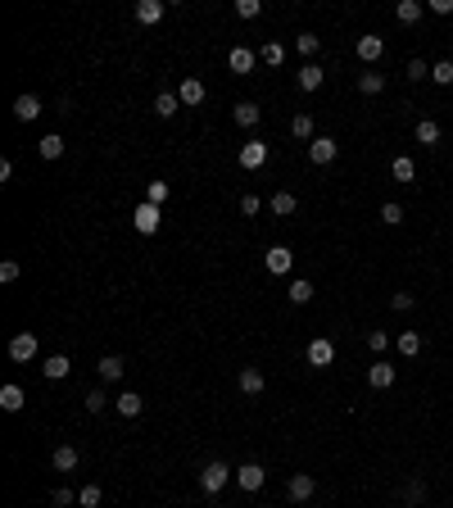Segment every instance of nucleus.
I'll use <instances>...</instances> for the list:
<instances>
[{
  "label": "nucleus",
  "mask_w": 453,
  "mask_h": 508,
  "mask_svg": "<svg viewBox=\"0 0 453 508\" xmlns=\"http://www.w3.org/2000/svg\"><path fill=\"white\" fill-rule=\"evenodd\" d=\"M0 282H18V263H14V259H5V263H0Z\"/></svg>",
  "instance_id": "48"
},
{
  "label": "nucleus",
  "mask_w": 453,
  "mask_h": 508,
  "mask_svg": "<svg viewBox=\"0 0 453 508\" xmlns=\"http://www.w3.org/2000/svg\"><path fill=\"white\" fill-rule=\"evenodd\" d=\"M177 109H181V95H172V91H159V95H154V114H159V118H172Z\"/></svg>",
  "instance_id": "21"
},
{
  "label": "nucleus",
  "mask_w": 453,
  "mask_h": 508,
  "mask_svg": "<svg viewBox=\"0 0 453 508\" xmlns=\"http://www.w3.org/2000/svg\"><path fill=\"white\" fill-rule=\"evenodd\" d=\"M286 490H291V500H295V504H304V500H313L317 481H313V476H308V472H295V476H291V486H286Z\"/></svg>",
  "instance_id": "12"
},
{
  "label": "nucleus",
  "mask_w": 453,
  "mask_h": 508,
  "mask_svg": "<svg viewBox=\"0 0 453 508\" xmlns=\"http://www.w3.org/2000/svg\"><path fill=\"white\" fill-rule=\"evenodd\" d=\"M86 413H104V404H109V395H104V390H86Z\"/></svg>",
  "instance_id": "37"
},
{
  "label": "nucleus",
  "mask_w": 453,
  "mask_h": 508,
  "mask_svg": "<svg viewBox=\"0 0 453 508\" xmlns=\"http://www.w3.org/2000/svg\"><path fill=\"white\" fill-rule=\"evenodd\" d=\"M231 118H236V128H258V118H263V109H258L254 100H240L236 109H231Z\"/></svg>",
  "instance_id": "13"
},
{
  "label": "nucleus",
  "mask_w": 453,
  "mask_h": 508,
  "mask_svg": "<svg viewBox=\"0 0 453 508\" xmlns=\"http://www.w3.org/2000/svg\"><path fill=\"white\" fill-rule=\"evenodd\" d=\"M50 463H55V472H73V467L82 463V454H77V445H60L50 454Z\"/></svg>",
  "instance_id": "15"
},
{
  "label": "nucleus",
  "mask_w": 453,
  "mask_h": 508,
  "mask_svg": "<svg viewBox=\"0 0 453 508\" xmlns=\"http://www.w3.org/2000/svg\"><path fill=\"white\" fill-rule=\"evenodd\" d=\"M263 263H267V273H277V277H286L295 268V254L286 250V245H272V250L263 254Z\"/></svg>",
  "instance_id": "6"
},
{
  "label": "nucleus",
  "mask_w": 453,
  "mask_h": 508,
  "mask_svg": "<svg viewBox=\"0 0 453 508\" xmlns=\"http://www.w3.org/2000/svg\"><path fill=\"white\" fill-rule=\"evenodd\" d=\"M308 300H313V282L295 277V282H291V304H308Z\"/></svg>",
  "instance_id": "33"
},
{
  "label": "nucleus",
  "mask_w": 453,
  "mask_h": 508,
  "mask_svg": "<svg viewBox=\"0 0 453 508\" xmlns=\"http://www.w3.org/2000/svg\"><path fill=\"white\" fill-rule=\"evenodd\" d=\"M358 91L363 95H381L385 91V78H381V73H363V78H358Z\"/></svg>",
  "instance_id": "34"
},
{
  "label": "nucleus",
  "mask_w": 453,
  "mask_h": 508,
  "mask_svg": "<svg viewBox=\"0 0 453 508\" xmlns=\"http://www.w3.org/2000/svg\"><path fill=\"white\" fill-rule=\"evenodd\" d=\"M23 404H27L23 386H14V381H9V386H0V409H5V413H18Z\"/></svg>",
  "instance_id": "16"
},
{
  "label": "nucleus",
  "mask_w": 453,
  "mask_h": 508,
  "mask_svg": "<svg viewBox=\"0 0 453 508\" xmlns=\"http://www.w3.org/2000/svg\"><path fill=\"white\" fill-rule=\"evenodd\" d=\"M291 137L313 141V118H308V114H295V118H291Z\"/></svg>",
  "instance_id": "32"
},
{
  "label": "nucleus",
  "mask_w": 453,
  "mask_h": 508,
  "mask_svg": "<svg viewBox=\"0 0 453 508\" xmlns=\"http://www.w3.org/2000/svg\"><path fill=\"white\" fill-rule=\"evenodd\" d=\"M263 164H267V141H245V150H240V168L254 172Z\"/></svg>",
  "instance_id": "4"
},
{
  "label": "nucleus",
  "mask_w": 453,
  "mask_h": 508,
  "mask_svg": "<svg viewBox=\"0 0 453 508\" xmlns=\"http://www.w3.org/2000/svg\"><path fill=\"white\" fill-rule=\"evenodd\" d=\"M41 372H46V377H50V381H64V377H69V372H73V363L64 359V354H55V359H46V363H41Z\"/></svg>",
  "instance_id": "22"
},
{
  "label": "nucleus",
  "mask_w": 453,
  "mask_h": 508,
  "mask_svg": "<svg viewBox=\"0 0 453 508\" xmlns=\"http://www.w3.org/2000/svg\"><path fill=\"white\" fill-rule=\"evenodd\" d=\"M354 50H358V60L363 64H377L381 60V50H385V41L377 32H368V36H358V46H354Z\"/></svg>",
  "instance_id": "9"
},
{
  "label": "nucleus",
  "mask_w": 453,
  "mask_h": 508,
  "mask_svg": "<svg viewBox=\"0 0 453 508\" xmlns=\"http://www.w3.org/2000/svg\"><path fill=\"white\" fill-rule=\"evenodd\" d=\"M394 377H399V372H394V363H372V368H368L372 390H390V386H394Z\"/></svg>",
  "instance_id": "11"
},
{
  "label": "nucleus",
  "mask_w": 453,
  "mask_h": 508,
  "mask_svg": "<svg viewBox=\"0 0 453 508\" xmlns=\"http://www.w3.org/2000/svg\"><path fill=\"white\" fill-rule=\"evenodd\" d=\"M9 359H14V363L36 359V336H32V331H18V336L9 341Z\"/></svg>",
  "instance_id": "5"
},
{
  "label": "nucleus",
  "mask_w": 453,
  "mask_h": 508,
  "mask_svg": "<svg viewBox=\"0 0 453 508\" xmlns=\"http://www.w3.org/2000/svg\"><path fill=\"white\" fill-rule=\"evenodd\" d=\"M258 209H263V200H258V195H245V200H240V214H245V218H254Z\"/></svg>",
  "instance_id": "47"
},
{
  "label": "nucleus",
  "mask_w": 453,
  "mask_h": 508,
  "mask_svg": "<svg viewBox=\"0 0 453 508\" xmlns=\"http://www.w3.org/2000/svg\"><path fill=\"white\" fill-rule=\"evenodd\" d=\"M421 500H426V486H421V481H408V486H403V504H421Z\"/></svg>",
  "instance_id": "40"
},
{
  "label": "nucleus",
  "mask_w": 453,
  "mask_h": 508,
  "mask_svg": "<svg viewBox=\"0 0 453 508\" xmlns=\"http://www.w3.org/2000/svg\"><path fill=\"white\" fill-rule=\"evenodd\" d=\"M146 200H150V205H163V200H168V181H150V186H146Z\"/></svg>",
  "instance_id": "41"
},
{
  "label": "nucleus",
  "mask_w": 453,
  "mask_h": 508,
  "mask_svg": "<svg viewBox=\"0 0 453 508\" xmlns=\"http://www.w3.org/2000/svg\"><path fill=\"white\" fill-rule=\"evenodd\" d=\"M132 223H137L141 236H154V232H159V205H150V200H146V205H137V218H132Z\"/></svg>",
  "instance_id": "7"
},
{
  "label": "nucleus",
  "mask_w": 453,
  "mask_h": 508,
  "mask_svg": "<svg viewBox=\"0 0 453 508\" xmlns=\"http://www.w3.org/2000/svg\"><path fill=\"white\" fill-rule=\"evenodd\" d=\"M77 504L82 508H100V486H82V490H77Z\"/></svg>",
  "instance_id": "39"
},
{
  "label": "nucleus",
  "mask_w": 453,
  "mask_h": 508,
  "mask_svg": "<svg viewBox=\"0 0 453 508\" xmlns=\"http://www.w3.org/2000/svg\"><path fill=\"white\" fill-rule=\"evenodd\" d=\"M231 476H236V472H231L227 463L209 458V463H204V472H200V490H204V495H218V490H223V486L231 481Z\"/></svg>",
  "instance_id": "1"
},
{
  "label": "nucleus",
  "mask_w": 453,
  "mask_h": 508,
  "mask_svg": "<svg viewBox=\"0 0 453 508\" xmlns=\"http://www.w3.org/2000/svg\"><path fill=\"white\" fill-rule=\"evenodd\" d=\"M177 95H181V104H204V82L200 78H186L177 86Z\"/></svg>",
  "instance_id": "20"
},
{
  "label": "nucleus",
  "mask_w": 453,
  "mask_h": 508,
  "mask_svg": "<svg viewBox=\"0 0 453 508\" xmlns=\"http://www.w3.org/2000/svg\"><path fill=\"white\" fill-rule=\"evenodd\" d=\"M14 118L18 123H36L41 118V100H36V95H18L14 100Z\"/></svg>",
  "instance_id": "14"
},
{
  "label": "nucleus",
  "mask_w": 453,
  "mask_h": 508,
  "mask_svg": "<svg viewBox=\"0 0 453 508\" xmlns=\"http://www.w3.org/2000/svg\"><path fill=\"white\" fill-rule=\"evenodd\" d=\"M431 82L435 86H453V60H435L431 64Z\"/></svg>",
  "instance_id": "29"
},
{
  "label": "nucleus",
  "mask_w": 453,
  "mask_h": 508,
  "mask_svg": "<svg viewBox=\"0 0 453 508\" xmlns=\"http://www.w3.org/2000/svg\"><path fill=\"white\" fill-rule=\"evenodd\" d=\"M123 372H127V363H123L118 354H104L100 359V381H118Z\"/></svg>",
  "instance_id": "23"
},
{
  "label": "nucleus",
  "mask_w": 453,
  "mask_h": 508,
  "mask_svg": "<svg viewBox=\"0 0 453 508\" xmlns=\"http://www.w3.org/2000/svg\"><path fill=\"white\" fill-rule=\"evenodd\" d=\"M231 9H236V18H258V14H263V5H258V0H236Z\"/></svg>",
  "instance_id": "38"
},
{
  "label": "nucleus",
  "mask_w": 453,
  "mask_h": 508,
  "mask_svg": "<svg viewBox=\"0 0 453 508\" xmlns=\"http://www.w3.org/2000/svg\"><path fill=\"white\" fill-rule=\"evenodd\" d=\"M368 350H372V354L390 350V331H381V327H377V331H372V336H368Z\"/></svg>",
  "instance_id": "43"
},
{
  "label": "nucleus",
  "mask_w": 453,
  "mask_h": 508,
  "mask_svg": "<svg viewBox=\"0 0 453 508\" xmlns=\"http://www.w3.org/2000/svg\"><path fill=\"white\" fill-rule=\"evenodd\" d=\"M390 172H394V181H412V177H417V168H412V159H408V155L390 159Z\"/></svg>",
  "instance_id": "31"
},
{
  "label": "nucleus",
  "mask_w": 453,
  "mask_h": 508,
  "mask_svg": "<svg viewBox=\"0 0 453 508\" xmlns=\"http://www.w3.org/2000/svg\"><path fill=\"white\" fill-rule=\"evenodd\" d=\"M295 50H300V55H317V36L313 32H300V36H295Z\"/></svg>",
  "instance_id": "42"
},
{
  "label": "nucleus",
  "mask_w": 453,
  "mask_h": 508,
  "mask_svg": "<svg viewBox=\"0 0 453 508\" xmlns=\"http://www.w3.org/2000/svg\"><path fill=\"white\" fill-rule=\"evenodd\" d=\"M304 354H308V363H313V368H331V363H335V345L326 341V336H313Z\"/></svg>",
  "instance_id": "2"
},
{
  "label": "nucleus",
  "mask_w": 453,
  "mask_h": 508,
  "mask_svg": "<svg viewBox=\"0 0 453 508\" xmlns=\"http://www.w3.org/2000/svg\"><path fill=\"white\" fill-rule=\"evenodd\" d=\"M258 60L272 64V69H281V64H286V46H281V41H267L263 50H258Z\"/></svg>",
  "instance_id": "28"
},
{
  "label": "nucleus",
  "mask_w": 453,
  "mask_h": 508,
  "mask_svg": "<svg viewBox=\"0 0 453 508\" xmlns=\"http://www.w3.org/2000/svg\"><path fill=\"white\" fill-rule=\"evenodd\" d=\"M113 409H118L123 418H141V409H146V399H141L137 390H123V395L113 399Z\"/></svg>",
  "instance_id": "17"
},
{
  "label": "nucleus",
  "mask_w": 453,
  "mask_h": 508,
  "mask_svg": "<svg viewBox=\"0 0 453 508\" xmlns=\"http://www.w3.org/2000/svg\"><path fill=\"white\" fill-rule=\"evenodd\" d=\"M421 78H431L426 60H408V82H421Z\"/></svg>",
  "instance_id": "44"
},
{
  "label": "nucleus",
  "mask_w": 453,
  "mask_h": 508,
  "mask_svg": "<svg viewBox=\"0 0 453 508\" xmlns=\"http://www.w3.org/2000/svg\"><path fill=\"white\" fill-rule=\"evenodd\" d=\"M381 223L399 227V223H403V205H394V200H385V205H381Z\"/></svg>",
  "instance_id": "36"
},
{
  "label": "nucleus",
  "mask_w": 453,
  "mask_h": 508,
  "mask_svg": "<svg viewBox=\"0 0 453 508\" xmlns=\"http://www.w3.org/2000/svg\"><path fill=\"white\" fill-rule=\"evenodd\" d=\"M227 64H231V73H249V69L258 64V55L249 50V46H236V50L227 55Z\"/></svg>",
  "instance_id": "18"
},
{
  "label": "nucleus",
  "mask_w": 453,
  "mask_h": 508,
  "mask_svg": "<svg viewBox=\"0 0 453 508\" xmlns=\"http://www.w3.org/2000/svg\"><path fill=\"white\" fill-rule=\"evenodd\" d=\"M335 155H340V146H335V137H313V141H308V159H313L317 168H322V164H331Z\"/></svg>",
  "instance_id": "3"
},
{
  "label": "nucleus",
  "mask_w": 453,
  "mask_h": 508,
  "mask_svg": "<svg viewBox=\"0 0 453 508\" xmlns=\"http://www.w3.org/2000/svg\"><path fill=\"white\" fill-rule=\"evenodd\" d=\"M390 309L408 313V309H412V295H408V291H394V295H390Z\"/></svg>",
  "instance_id": "46"
},
{
  "label": "nucleus",
  "mask_w": 453,
  "mask_h": 508,
  "mask_svg": "<svg viewBox=\"0 0 453 508\" xmlns=\"http://www.w3.org/2000/svg\"><path fill=\"white\" fill-rule=\"evenodd\" d=\"M236 386L245 390V395H263V386H267V381H263V372H258V368H245V372L236 377Z\"/></svg>",
  "instance_id": "19"
},
{
  "label": "nucleus",
  "mask_w": 453,
  "mask_h": 508,
  "mask_svg": "<svg viewBox=\"0 0 453 508\" xmlns=\"http://www.w3.org/2000/svg\"><path fill=\"white\" fill-rule=\"evenodd\" d=\"M440 137H445V132H440L435 118H421L417 123V141H421V146H440Z\"/></svg>",
  "instance_id": "25"
},
{
  "label": "nucleus",
  "mask_w": 453,
  "mask_h": 508,
  "mask_svg": "<svg viewBox=\"0 0 453 508\" xmlns=\"http://www.w3.org/2000/svg\"><path fill=\"white\" fill-rule=\"evenodd\" d=\"M263 481H267V472H263L258 463H245V467H236V486H240V490H258Z\"/></svg>",
  "instance_id": "8"
},
{
  "label": "nucleus",
  "mask_w": 453,
  "mask_h": 508,
  "mask_svg": "<svg viewBox=\"0 0 453 508\" xmlns=\"http://www.w3.org/2000/svg\"><path fill=\"white\" fill-rule=\"evenodd\" d=\"M36 150H41V159H60L64 155V137H60V132H50V137H41V146H36Z\"/></svg>",
  "instance_id": "30"
},
{
  "label": "nucleus",
  "mask_w": 453,
  "mask_h": 508,
  "mask_svg": "<svg viewBox=\"0 0 453 508\" xmlns=\"http://www.w3.org/2000/svg\"><path fill=\"white\" fill-rule=\"evenodd\" d=\"M50 504H55V508H69V504H77V495L69 490V486H60V490L50 495Z\"/></svg>",
  "instance_id": "45"
},
{
  "label": "nucleus",
  "mask_w": 453,
  "mask_h": 508,
  "mask_svg": "<svg viewBox=\"0 0 453 508\" xmlns=\"http://www.w3.org/2000/svg\"><path fill=\"white\" fill-rule=\"evenodd\" d=\"M394 14H399V23H417V18L426 14V5H421V0H399V9H394Z\"/></svg>",
  "instance_id": "27"
},
{
  "label": "nucleus",
  "mask_w": 453,
  "mask_h": 508,
  "mask_svg": "<svg viewBox=\"0 0 453 508\" xmlns=\"http://www.w3.org/2000/svg\"><path fill=\"white\" fill-rule=\"evenodd\" d=\"M399 354H403V359L421 354V336H417V331H403V336H399Z\"/></svg>",
  "instance_id": "35"
},
{
  "label": "nucleus",
  "mask_w": 453,
  "mask_h": 508,
  "mask_svg": "<svg viewBox=\"0 0 453 508\" xmlns=\"http://www.w3.org/2000/svg\"><path fill=\"white\" fill-rule=\"evenodd\" d=\"M322 82H326V73L317 69V64H304V69H300V91H317Z\"/></svg>",
  "instance_id": "24"
},
{
  "label": "nucleus",
  "mask_w": 453,
  "mask_h": 508,
  "mask_svg": "<svg viewBox=\"0 0 453 508\" xmlns=\"http://www.w3.org/2000/svg\"><path fill=\"white\" fill-rule=\"evenodd\" d=\"M163 14H168V5H163V0H137V23L154 27V23H159Z\"/></svg>",
  "instance_id": "10"
},
{
  "label": "nucleus",
  "mask_w": 453,
  "mask_h": 508,
  "mask_svg": "<svg viewBox=\"0 0 453 508\" xmlns=\"http://www.w3.org/2000/svg\"><path fill=\"white\" fill-rule=\"evenodd\" d=\"M295 209H300V200H295L291 191H277V195H272V214H277V218H291Z\"/></svg>",
  "instance_id": "26"
}]
</instances>
